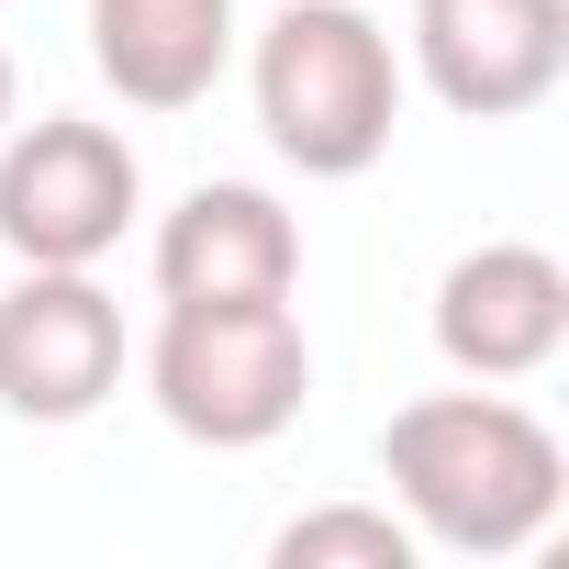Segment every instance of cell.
Masks as SVG:
<instances>
[{"instance_id": "7", "label": "cell", "mask_w": 569, "mask_h": 569, "mask_svg": "<svg viewBox=\"0 0 569 569\" xmlns=\"http://www.w3.org/2000/svg\"><path fill=\"white\" fill-rule=\"evenodd\" d=\"M569 347V268L547 246H469L436 279V358L458 380H536Z\"/></svg>"}, {"instance_id": "9", "label": "cell", "mask_w": 569, "mask_h": 569, "mask_svg": "<svg viewBox=\"0 0 569 569\" xmlns=\"http://www.w3.org/2000/svg\"><path fill=\"white\" fill-rule=\"evenodd\" d=\"M223 57H234V0H90V68L134 112L212 101Z\"/></svg>"}, {"instance_id": "4", "label": "cell", "mask_w": 569, "mask_h": 569, "mask_svg": "<svg viewBox=\"0 0 569 569\" xmlns=\"http://www.w3.org/2000/svg\"><path fill=\"white\" fill-rule=\"evenodd\" d=\"M134 201H146V168L90 112H46L0 134V246L23 268H101Z\"/></svg>"}, {"instance_id": "8", "label": "cell", "mask_w": 569, "mask_h": 569, "mask_svg": "<svg viewBox=\"0 0 569 569\" xmlns=\"http://www.w3.org/2000/svg\"><path fill=\"white\" fill-rule=\"evenodd\" d=\"M302 291V223L257 179H201L157 223V302H291Z\"/></svg>"}, {"instance_id": "6", "label": "cell", "mask_w": 569, "mask_h": 569, "mask_svg": "<svg viewBox=\"0 0 569 569\" xmlns=\"http://www.w3.org/2000/svg\"><path fill=\"white\" fill-rule=\"evenodd\" d=\"M413 68L447 112L513 123L569 79V0H413Z\"/></svg>"}, {"instance_id": "10", "label": "cell", "mask_w": 569, "mask_h": 569, "mask_svg": "<svg viewBox=\"0 0 569 569\" xmlns=\"http://www.w3.org/2000/svg\"><path fill=\"white\" fill-rule=\"evenodd\" d=\"M425 536L391 502H313L268 536V569H413Z\"/></svg>"}, {"instance_id": "11", "label": "cell", "mask_w": 569, "mask_h": 569, "mask_svg": "<svg viewBox=\"0 0 569 569\" xmlns=\"http://www.w3.org/2000/svg\"><path fill=\"white\" fill-rule=\"evenodd\" d=\"M0 134H12V46H0Z\"/></svg>"}, {"instance_id": "2", "label": "cell", "mask_w": 569, "mask_h": 569, "mask_svg": "<svg viewBox=\"0 0 569 569\" xmlns=\"http://www.w3.org/2000/svg\"><path fill=\"white\" fill-rule=\"evenodd\" d=\"M246 90H257V134L302 179L380 168L391 123H402V57H391L369 0H279L268 34H257Z\"/></svg>"}, {"instance_id": "1", "label": "cell", "mask_w": 569, "mask_h": 569, "mask_svg": "<svg viewBox=\"0 0 569 569\" xmlns=\"http://www.w3.org/2000/svg\"><path fill=\"white\" fill-rule=\"evenodd\" d=\"M380 480L402 502V525L447 558H513L558 525V491H569V458L558 436L502 391V380H469V391H425L380 425Z\"/></svg>"}, {"instance_id": "3", "label": "cell", "mask_w": 569, "mask_h": 569, "mask_svg": "<svg viewBox=\"0 0 569 569\" xmlns=\"http://www.w3.org/2000/svg\"><path fill=\"white\" fill-rule=\"evenodd\" d=\"M146 402L190 436V447H268L291 436L313 402V347L291 302H168L146 336Z\"/></svg>"}, {"instance_id": "5", "label": "cell", "mask_w": 569, "mask_h": 569, "mask_svg": "<svg viewBox=\"0 0 569 569\" xmlns=\"http://www.w3.org/2000/svg\"><path fill=\"white\" fill-rule=\"evenodd\" d=\"M123 391V302L90 268H23L0 291V413L90 425Z\"/></svg>"}]
</instances>
